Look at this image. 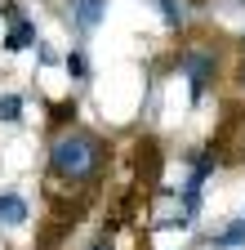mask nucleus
Returning <instances> with one entry per match:
<instances>
[{"mask_svg":"<svg viewBox=\"0 0 245 250\" xmlns=\"http://www.w3.org/2000/svg\"><path fill=\"white\" fill-rule=\"evenodd\" d=\"M76 94H67V99H54L49 103V134H63V130H72L76 125Z\"/></svg>","mask_w":245,"mask_h":250,"instance_id":"423d86ee","label":"nucleus"},{"mask_svg":"<svg viewBox=\"0 0 245 250\" xmlns=\"http://www.w3.org/2000/svg\"><path fill=\"white\" fill-rule=\"evenodd\" d=\"M138 179H147V183L161 179V147H156V139H138Z\"/></svg>","mask_w":245,"mask_h":250,"instance_id":"0eeeda50","label":"nucleus"},{"mask_svg":"<svg viewBox=\"0 0 245 250\" xmlns=\"http://www.w3.org/2000/svg\"><path fill=\"white\" fill-rule=\"evenodd\" d=\"M27 219H32V206L22 192H0V228H22Z\"/></svg>","mask_w":245,"mask_h":250,"instance_id":"20e7f679","label":"nucleus"},{"mask_svg":"<svg viewBox=\"0 0 245 250\" xmlns=\"http://www.w3.org/2000/svg\"><path fill=\"white\" fill-rule=\"evenodd\" d=\"M236 246H245V219H236V224H227L209 237V250H236Z\"/></svg>","mask_w":245,"mask_h":250,"instance_id":"6e6552de","label":"nucleus"},{"mask_svg":"<svg viewBox=\"0 0 245 250\" xmlns=\"http://www.w3.org/2000/svg\"><path fill=\"white\" fill-rule=\"evenodd\" d=\"M156 9H161V18H165V22H170V27H174V31H178V27H183V9H178V5H174V0H156Z\"/></svg>","mask_w":245,"mask_h":250,"instance_id":"9b49d317","label":"nucleus"},{"mask_svg":"<svg viewBox=\"0 0 245 250\" xmlns=\"http://www.w3.org/2000/svg\"><path fill=\"white\" fill-rule=\"evenodd\" d=\"M192 5H209V0H192Z\"/></svg>","mask_w":245,"mask_h":250,"instance_id":"dca6fc26","label":"nucleus"},{"mask_svg":"<svg viewBox=\"0 0 245 250\" xmlns=\"http://www.w3.org/2000/svg\"><path fill=\"white\" fill-rule=\"evenodd\" d=\"M0 18L14 27V22H22V18H27V9L18 5V0H0Z\"/></svg>","mask_w":245,"mask_h":250,"instance_id":"f8f14e48","label":"nucleus"},{"mask_svg":"<svg viewBox=\"0 0 245 250\" xmlns=\"http://www.w3.org/2000/svg\"><path fill=\"white\" fill-rule=\"evenodd\" d=\"M63 72H67V81L85 85V81H89V54H85V49H67V54H63Z\"/></svg>","mask_w":245,"mask_h":250,"instance_id":"1a4fd4ad","label":"nucleus"},{"mask_svg":"<svg viewBox=\"0 0 245 250\" xmlns=\"http://www.w3.org/2000/svg\"><path fill=\"white\" fill-rule=\"evenodd\" d=\"M85 250H116V246H112V241H107V237H98V241H89V246H85Z\"/></svg>","mask_w":245,"mask_h":250,"instance_id":"2eb2a0df","label":"nucleus"},{"mask_svg":"<svg viewBox=\"0 0 245 250\" xmlns=\"http://www.w3.org/2000/svg\"><path fill=\"white\" fill-rule=\"evenodd\" d=\"M36 45H40V36H36V22H32V18L14 22V27L5 31V41H0V49H5V54H22V49H36Z\"/></svg>","mask_w":245,"mask_h":250,"instance_id":"39448f33","label":"nucleus"},{"mask_svg":"<svg viewBox=\"0 0 245 250\" xmlns=\"http://www.w3.org/2000/svg\"><path fill=\"white\" fill-rule=\"evenodd\" d=\"M223 67H227L223 49H219V45H209V41H188V45L178 49V72L188 76V85H192V103H201L205 94L219 85Z\"/></svg>","mask_w":245,"mask_h":250,"instance_id":"f03ea898","label":"nucleus"},{"mask_svg":"<svg viewBox=\"0 0 245 250\" xmlns=\"http://www.w3.org/2000/svg\"><path fill=\"white\" fill-rule=\"evenodd\" d=\"M36 58L45 62V67H54V62H63V58L54 54V45H36Z\"/></svg>","mask_w":245,"mask_h":250,"instance_id":"ddd939ff","label":"nucleus"},{"mask_svg":"<svg viewBox=\"0 0 245 250\" xmlns=\"http://www.w3.org/2000/svg\"><path fill=\"white\" fill-rule=\"evenodd\" d=\"M107 18V0H67V22L76 31H94Z\"/></svg>","mask_w":245,"mask_h":250,"instance_id":"7ed1b4c3","label":"nucleus"},{"mask_svg":"<svg viewBox=\"0 0 245 250\" xmlns=\"http://www.w3.org/2000/svg\"><path fill=\"white\" fill-rule=\"evenodd\" d=\"M232 72H236V76H232V81H236V89L245 94V62H236V67H232Z\"/></svg>","mask_w":245,"mask_h":250,"instance_id":"4468645a","label":"nucleus"},{"mask_svg":"<svg viewBox=\"0 0 245 250\" xmlns=\"http://www.w3.org/2000/svg\"><path fill=\"white\" fill-rule=\"evenodd\" d=\"M0 121L5 125L22 121V94H0Z\"/></svg>","mask_w":245,"mask_h":250,"instance_id":"9d476101","label":"nucleus"},{"mask_svg":"<svg viewBox=\"0 0 245 250\" xmlns=\"http://www.w3.org/2000/svg\"><path fill=\"white\" fill-rule=\"evenodd\" d=\"M107 166H112V143L98 130L72 125L63 134H49V156H45L49 201H85L103 183Z\"/></svg>","mask_w":245,"mask_h":250,"instance_id":"f257e3e1","label":"nucleus"}]
</instances>
